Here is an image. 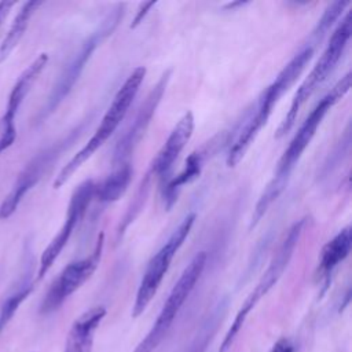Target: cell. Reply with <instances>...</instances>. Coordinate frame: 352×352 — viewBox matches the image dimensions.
<instances>
[{
    "mask_svg": "<svg viewBox=\"0 0 352 352\" xmlns=\"http://www.w3.org/2000/svg\"><path fill=\"white\" fill-rule=\"evenodd\" d=\"M351 88V73H346L333 88L329 94H326L311 110L308 117L302 121L297 132L294 133L293 139L290 140L289 146L283 151L282 157L278 161L276 169L265 186L264 191L261 192L253 214L250 220V228L256 227L261 217L265 214V212L270 209V206L274 204V201L278 199V197L285 191L290 176L298 164L300 158L302 157V153L309 146L312 138L316 133L318 126L322 124V120L327 114V111L349 91Z\"/></svg>",
    "mask_w": 352,
    "mask_h": 352,
    "instance_id": "6da1fadb",
    "label": "cell"
},
{
    "mask_svg": "<svg viewBox=\"0 0 352 352\" xmlns=\"http://www.w3.org/2000/svg\"><path fill=\"white\" fill-rule=\"evenodd\" d=\"M315 47L316 44L308 40L283 66V69L278 73L275 80L265 88V91L261 92L257 100L252 104V109L248 110L246 117L241 122V126L236 131V136L228 148L226 161L230 168L235 166L243 158L245 153L248 151L249 146L257 136L258 131L267 124L274 106L296 82V80L298 78V76L312 58Z\"/></svg>",
    "mask_w": 352,
    "mask_h": 352,
    "instance_id": "7a4b0ae2",
    "label": "cell"
},
{
    "mask_svg": "<svg viewBox=\"0 0 352 352\" xmlns=\"http://www.w3.org/2000/svg\"><path fill=\"white\" fill-rule=\"evenodd\" d=\"M146 69L143 66L135 67L132 73L126 77L124 84L118 88L117 94L113 98L107 111L104 113L99 126L95 129L91 139L66 162V165L59 170L54 180V188H60L73 173L87 161L94 153L103 146V143L113 135V132L118 128L124 117L126 116L133 99L136 98L139 88L144 80Z\"/></svg>",
    "mask_w": 352,
    "mask_h": 352,
    "instance_id": "3957f363",
    "label": "cell"
},
{
    "mask_svg": "<svg viewBox=\"0 0 352 352\" xmlns=\"http://www.w3.org/2000/svg\"><path fill=\"white\" fill-rule=\"evenodd\" d=\"M194 132V116L191 111H187L182 116V118L176 122L173 129L170 131L168 139L157 153V155L150 162V166L140 180L135 198L129 204L118 228H117V241L124 235L128 226L136 219L140 209L143 208V204L147 198V194L150 191V186L153 179H158L161 187L168 183V180L172 177V169L173 164L183 151L187 142L191 139Z\"/></svg>",
    "mask_w": 352,
    "mask_h": 352,
    "instance_id": "277c9868",
    "label": "cell"
},
{
    "mask_svg": "<svg viewBox=\"0 0 352 352\" xmlns=\"http://www.w3.org/2000/svg\"><path fill=\"white\" fill-rule=\"evenodd\" d=\"M124 14V4L116 6L102 21L100 23L81 41L80 47L72 55L69 62L62 69L58 76L50 95L45 99L44 106L38 111L36 117V124H41L45 118H48L58 106L65 100V98L70 94L76 82L78 81L81 73L85 69L87 62L91 59L94 51L104 41L107 36H110L117 28Z\"/></svg>",
    "mask_w": 352,
    "mask_h": 352,
    "instance_id": "5b68a950",
    "label": "cell"
},
{
    "mask_svg": "<svg viewBox=\"0 0 352 352\" xmlns=\"http://www.w3.org/2000/svg\"><path fill=\"white\" fill-rule=\"evenodd\" d=\"M351 33H352V19H351V12L346 11L345 16L341 19L338 26L331 33L329 44L326 45L320 58L318 59L311 73L301 82L297 92L294 94L289 111L286 113L285 118L279 124L275 138L278 139L282 138L293 128L301 107L314 95V92L319 88V85H322L327 80V77H330V74L333 73V70L336 69L337 63L340 62V59L345 52V48L351 38Z\"/></svg>",
    "mask_w": 352,
    "mask_h": 352,
    "instance_id": "8992f818",
    "label": "cell"
},
{
    "mask_svg": "<svg viewBox=\"0 0 352 352\" xmlns=\"http://www.w3.org/2000/svg\"><path fill=\"white\" fill-rule=\"evenodd\" d=\"M305 224V220H298L296 221L287 231L286 236L283 238L282 243L279 245L278 250L275 252V254L272 256L267 270L264 271V274L261 275V278L258 279L257 285L254 286V289L250 292V294L245 298V301L242 302L241 308L238 309L230 329L227 330L223 341H221V345H220V349L219 352H227L239 330L242 329V326L245 324L249 314L254 309V307L258 304V301L276 285V282L280 279L282 274L285 272V270L287 268L292 257H293V253H294V249L298 243V239L301 236V232H302V227Z\"/></svg>",
    "mask_w": 352,
    "mask_h": 352,
    "instance_id": "52a82bcc",
    "label": "cell"
},
{
    "mask_svg": "<svg viewBox=\"0 0 352 352\" xmlns=\"http://www.w3.org/2000/svg\"><path fill=\"white\" fill-rule=\"evenodd\" d=\"M206 260H208L206 252H198L192 257L188 265L183 270L177 282L173 285L151 329L148 330L146 337L138 344L133 352H153L160 345V342L165 338L175 318L177 316L183 304L186 302L192 289L195 287L198 279L201 278L206 265Z\"/></svg>",
    "mask_w": 352,
    "mask_h": 352,
    "instance_id": "ba28073f",
    "label": "cell"
},
{
    "mask_svg": "<svg viewBox=\"0 0 352 352\" xmlns=\"http://www.w3.org/2000/svg\"><path fill=\"white\" fill-rule=\"evenodd\" d=\"M195 213H188L180 223L179 226L172 231L166 242L157 250V253L150 258L147 263V267L143 272V276L140 279L136 296H135V302L132 307V316L138 318L140 316L148 304L151 302L153 297L155 296L165 274L168 272L170 263L175 257V254L179 252L182 248L183 242L188 236L194 221H195Z\"/></svg>",
    "mask_w": 352,
    "mask_h": 352,
    "instance_id": "9c48e42d",
    "label": "cell"
},
{
    "mask_svg": "<svg viewBox=\"0 0 352 352\" xmlns=\"http://www.w3.org/2000/svg\"><path fill=\"white\" fill-rule=\"evenodd\" d=\"M81 128H74L62 139L51 143L45 148L40 150L34 157L23 166V169L16 176L10 192L4 197L0 204V220L10 219L15 210L18 209L22 199L26 194L41 180V177L47 173V170L56 162V160L62 155L63 151L67 150L69 146L77 139Z\"/></svg>",
    "mask_w": 352,
    "mask_h": 352,
    "instance_id": "30bf717a",
    "label": "cell"
},
{
    "mask_svg": "<svg viewBox=\"0 0 352 352\" xmlns=\"http://www.w3.org/2000/svg\"><path fill=\"white\" fill-rule=\"evenodd\" d=\"M103 234H100L94 248V252L88 257L74 260L62 270V272L51 283L40 304L41 315H50L58 311L63 305V302L92 276L99 265L103 252Z\"/></svg>",
    "mask_w": 352,
    "mask_h": 352,
    "instance_id": "8fae6325",
    "label": "cell"
},
{
    "mask_svg": "<svg viewBox=\"0 0 352 352\" xmlns=\"http://www.w3.org/2000/svg\"><path fill=\"white\" fill-rule=\"evenodd\" d=\"M95 187H96V183L89 179V180L82 182L73 191L70 201H69L65 221H63L62 227L59 228V231L56 232V235L52 238V241L44 249V252L40 257L36 280H41L45 276V274L50 271V268L52 267L55 260L62 253L63 248L67 245L77 224L82 220L85 212L88 210V208L95 197Z\"/></svg>",
    "mask_w": 352,
    "mask_h": 352,
    "instance_id": "7c38bea8",
    "label": "cell"
},
{
    "mask_svg": "<svg viewBox=\"0 0 352 352\" xmlns=\"http://www.w3.org/2000/svg\"><path fill=\"white\" fill-rule=\"evenodd\" d=\"M170 70H166L147 94L144 102L140 104L135 118L131 125L125 129V132L118 139L114 153H113V166H118L122 164H129V157L135 151L139 144L142 136L144 135L147 126L151 122V118L164 96L166 85L169 82Z\"/></svg>",
    "mask_w": 352,
    "mask_h": 352,
    "instance_id": "4fadbf2b",
    "label": "cell"
},
{
    "mask_svg": "<svg viewBox=\"0 0 352 352\" xmlns=\"http://www.w3.org/2000/svg\"><path fill=\"white\" fill-rule=\"evenodd\" d=\"M47 63H48V55L45 52L37 55L34 60L19 74L15 84L12 85L11 92L8 95L6 111L0 118V155L14 144L16 139L15 117L26 95L29 94L32 85L38 78V76L41 74Z\"/></svg>",
    "mask_w": 352,
    "mask_h": 352,
    "instance_id": "5bb4252c",
    "label": "cell"
},
{
    "mask_svg": "<svg viewBox=\"0 0 352 352\" xmlns=\"http://www.w3.org/2000/svg\"><path fill=\"white\" fill-rule=\"evenodd\" d=\"M106 316V308L96 305L82 312L72 324L63 352H92L95 331Z\"/></svg>",
    "mask_w": 352,
    "mask_h": 352,
    "instance_id": "9a60e30c",
    "label": "cell"
},
{
    "mask_svg": "<svg viewBox=\"0 0 352 352\" xmlns=\"http://www.w3.org/2000/svg\"><path fill=\"white\" fill-rule=\"evenodd\" d=\"M352 245V232L351 227L346 226L341 231H338L333 239H330L320 252L319 261V272L324 280V285H329L330 276L333 271L341 264L351 252ZM324 286V287H326Z\"/></svg>",
    "mask_w": 352,
    "mask_h": 352,
    "instance_id": "2e32d148",
    "label": "cell"
},
{
    "mask_svg": "<svg viewBox=\"0 0 352 352\" xmlns=\"http://www.w3.org/2000/svg\"><path fill=\"white\" fill-rule=\"evenodd\" d=\"M33 289L34 280H32V270L26 267L19 279L8 290V293L0 302V336L12 320L22 302L32 294Z\"/></svg>",
    "mask_w": 352,
    "mask_h": 352,
    "instance_id": "e0dca14e",
    "label": "cell"
},
{
    "mask_svg": "<svg viewBox=\"0 0 352 352\" xmlns=\"http://www.w3.org/2000/svg\"><path fill=\"white\" fill-rule=\"evenodd\" d=\"M202 164H204V153L202 151L191 153L188 155V158L186 160V164H184V168L182 169V172H179L176 176H172L168 180V183L161 187L166 210L172 209L173 204L177 199L180 188L183 186L191 183L192 180H195L199 176V173L202 170Z\"/></svg>",
    "mask_w": 352,
    "mask_h": 352,
    "instance_id": "ac0fdd59",
    "label": "cell"
},
{
    "mask_svg": "<svg viewBox=\"0 0 352 352\" xmlns=\"http://www.w3.org/2000/svg\"><path fill=\"white\" fill-rule=\"evenodd\" d=\"M132 166L129 164H122L113 166V170L106 176V179L96 184L95 197L102 204H110L120 199L129 187L132 180Z\"/></svg>",
    "mask_w": 352,
    "mask_h": 352,
    "instance_id": "d6986e66",
    "label": "cell"
},
{
    "mask_svg": "<svg viewBox=\"0 0 352 352\" xmlns=\"http://www.w3.org/2000/svg\"><path fill=\"white\" fill-rule=\"evenodd\" d=\"M41 6V1H25L19 11L16 12L4 40L0 44V63L6 62L11 52L15 50V47L19 44L21 38L23 37L29 21L33 16V14L37 11V8Z\"/></svg>",
    "mask_w": 352,
    "mask_h": 352,
    "instance_id": "ffe728a7",
    "label": "cell"
},
{
    "mask_svg": "<svg viewBox=\"0 0 352 352\" xmlns=\"http://www.w3.org/2000/svg\"><path fill=\"white\" fill-rule=\"evenodd\" d=\"M349 6L348 1H334L331 3L326 11L323 12L322 18L318 21L315 29L311 32L309 37L311 40H314L316 44H319L322 41V38L327 34V32L330 30V28L333 26V23L341 16V14L344 12V10Z\"/></svg>",
    "mask_w": 352,
    "mask_h": 352,
    "instance_id": "44dd1931",
    "label": "cell"
},
{
    "mask_svg": "<svg viewBox=\"0 0 352 352\" xmlns=\"http://www.w3.org/2000/svg\"><path fill=\"white\" fill-rule=\"evenodd\" d=\"M154 6H155V1H150V3H144V4H142V6H140V8L138 10V14H136V16H135L133 22L131 23V28L133 29V28H136L140 22H143V19H144V18H146V15L148 14L150 8H151V7H154Z\"/></svg>",
    "mask_w": 352,
    "mask_h": 352,
    "instance_id": "7402d4cb",
    "label": "cell"
},
{
    "mask_svg": "<svg viewBox=\"0 0 352 352\" xmlns=\"http://www.w3.org/2000/svg\"><path fill=\"white\" fill-rule=\"evenodd\" d=\"M271 352H294V346L289 340L280 338L274 344Z\"/></svg>",
    "mask_w": 352,
    "mask_h": 352,
    "instance_id": "603a6c76",
    "label": "cell"
},
{
    "mask_svg": "<svg viewBox=\"0 0 352 352\" xmlns=\"http://www.w3.org/2000/svg\"><path fill=\"white\" fill-rule=\"evenodd\" d=\"M15 4H16L15 1H8V0L0 1V28H1L3 22H4V19L7 18L8 12L11 11V8H12Z\"/></svg>",
    "mask_w": 352,
    "mask_h": 352,
    "instance_id": "cb8c5ba5",
    "label": "cell"
}]
</instances>
